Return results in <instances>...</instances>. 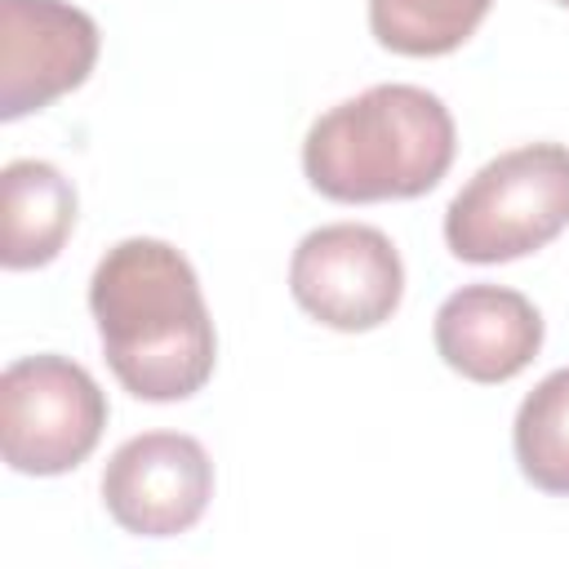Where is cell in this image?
Instances as JSON below:
<instances>
[{
	"label": "cell",
	"instance_id": "obj_1",
	"mask_svg": "<svg viewBox=\"0 0 569 569\" xmlns=\"http://www.w3.org/2000/svg\"><path fill=\"white\" fill-rule=\"evenodd\" d=\"M89 311L129 396L173 405L213 378L218 333L191 262L169 240L129 236L111 244L89 276Z\"/></svg>",
	"mask_w": 569,
	"mask_h": 569
},
{
	"label": "cell",
	"instance_id": "obj_2",
	"mask_svg": "<svg viewBox=\"0 0 569 569\" xmlns=\"http://www.w3.org/2000/svg\"><path fill=\"white\" fill-rule=\"evenodd\" d=\"M453 151V116L431 89L373 84L307 129L302 173L338 204L418 200L449 173Z\"/></svg>",
	"mask_w": 569,
	"mask_h": 569
},
{
	"label": "cell",
	"instance_id": "obj_3",
	"mask_svg": "<svg viewBox=\"0 0 569 569\" xmlns=\"http://www.w3.org/2000/svg\"><path fill=\"white\" fill-rule=\"evenodd\" d=\"M569 227V147L525 142L489 160L445 209L453 258L493 267L538 253Z\"/></svg>",
	"mask_w": 569,
	"mask_h": 569
},
{
	"label": "cell",
	"instance_id": "obj_4",
	"mask_svg": "<svg viewBox=\"0 0 569 569\" xmlns=\"http://www.w3.org/2000/svg\"><path fill=\"white\" fill-rule=\"evenodd\" d=\"M107 427V396L67 356H22L0 373V453L18 476L80 467Z\"/></svg>",
	"mask_w": 569,
	"mask_h": 569
},
{
	"label": "cell",
	"instance_id": "obj_5",
	"mask_svg": "<svg viewBox=\"0 0 569 569\" xmlns=\"http://www.w3.org/2000/svg\"><path fill=\"white\" fill-rule=\"evenodd\" d=\"M289 293L311 320L338 333H369L396 316L405 298V262L378 227L329 222L298 240L289 258Z\"/></svg>",
	"mask_w": 569,
	"mask_h": 569
},
{
	"label": "cell",
	"instance_id": "obj_6",
	"mask_svg": "<svg viewBox=\"0 0 569 569\" xmlns=\"http://www.w3.org/2000/svg\"><path fill=\"white\" fill-rule=\"evenodd\" d=\"M213 498V462L187 431H142L102 467V502L124 533H187Z\"/></svg>",
	"mask_w": 569,
	"mask_h": 569
},
{
	"label": "cell",
	"instance_id": "obj_7",
	"mask_svg": "<svg viewBox=\"0 0 569 569\" xmlns=\"http://www.w3.org/2000/svg\"><path fill=\"white\" fill-rule=\"evenodd\" d=\"M98 62V22L67 0H0V120L13 124L80 89Z\"/></svg>",
	"mask_w": 569,
	"mask_h": 569
},
{
	"label": "cell",
	"instance_id": "obj_8",
	"mask_svg": "<svg viewBox=\"0 0 569 569\" xmlns=\"http://www.w3.org/2000/svg\"><path fill=\"white\" fill-rule=\"evenodd\" d=\"M436 351L467 382H511L542 347L538 307L502 284H462L436 311Z\"/></svg>",
	"mask_w": 569,
	"mask_h": 569
},
{
	"label": "cell",
	"instance_id": "obj_9",
	"mask_svg": "<svg viewBox=\"0 0 569 569\" xmlns=\"http://www.w3.org/2000/svg\"><path fill=\"white\" fill-rule=\"evenodd\" d=\"M76 227V187L49 160H9L0 173V262L9 271L44 267Z\"/></svg>",
	"mask_w": 569,
	"mask_h": 569
},
{
	"label": "cell",
	"instance_id": "obj_10",
	"mask_svg": "<svg viewBox=\"0 0 569 569\" xmlns=\"http://www.w3.org/2000/svg\"><path fill=\"white\" fill-rule=\"evenodd\" d=\"M511 449L520 476L556 498H569V365L547 373L516 409Z\"/></svg>",
	"mask_w": 569,
	"mask_h": 569
},
{
	"label": "cell",
	"instance_id": "obj_11",
	"mask_svg": "<svg viewBox=\"0 0 569 569\" xmlns=\"http://www.w3.org/2000/svg\"><path fill=\"white\" fill-rule=\"evenodd\" d=\"M493 0H369V31L405 58H440L476 36Z\"/></svg>",
	"mask_w": 569,
	"mask_h": 569
},
{
	"label": "cell",
	"instance_id": "obj_12",
	"mask_svg": "<svg viewBox=\"0 0 569 569\" xmlns=\"http://www.w3.org/2000/svg\"><path fill=\"white\" fill-rule=\"evenodd\" d=\"M556 4H565V9H569V0H556Z\"/></svg>",
	"mask_w": 569,
	"mask_h": 569
}]
</instances>
